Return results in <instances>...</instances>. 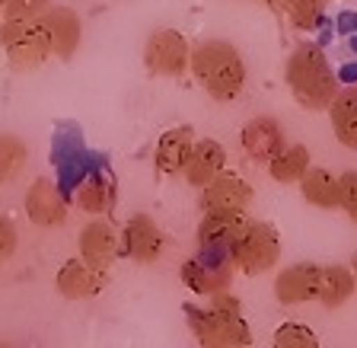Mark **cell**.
I'll return each mask as SVG.
<instances>
[{
    "mask_svg": "<svg viewBox=\"0 0 357 348\" xmlns=\"http://www.w3.org/2000/svg\"><path fill=\"white\" fill-rule=\"evenodd\" d=\"M319 278H322V266H316V262H297V266L281 268L275 278L278 304L294 307L316 300L319 297Z\"/></svg>",
    "mask_w": 357,
    "mask_h": 348,
    "instance_id": "9c48e42d",
    "label": "cell"
},
{
    "mask_svg": "<svg viewBox=\"0 0 357 348\" xmlns=\"http://www.w3.org/2000/svg\"><path fill=\"white\" fill-rule=\"evenodd\" d=\"M284 77L300 106L306 112H322L338 96V77L328 67V58L319 45H300L284 64Z\"/></svg>",
    "mask_w": 357,
    "mask_h": 348,
    "instance_id": "6da1fadb",
    "label": "cell"
},
{
    "mask_svg": "<svg viewBox=\"0 0 357 348\" xmlns=\"http://www.w3.org/2000/svg\"><path fill=\"white\" fill-rule=\"evenodd\" d=\"M328 122H332L338 144L357 150V87L338 89V96L328 106Z\"/></svg>",
    "mask_w": 357,
    "mask_h": 348,
    "instance_id": "ffe728a7",
    "label": "cell"
},
{
    "mask_svg": "<svg viewBox=\"0 0 357 348\" xmlns=\"http://www.w3.org/2000/svg\"><path fill=\"white\" fill-rule=\"evenodd\" d=\"M275 345L278 348H316L319 345V335L312 333L303 323H284L275 333Z\"/></svg>",
    "mask_w": 357,
    "mask_h": 348,
    "instance_id": "484cf974",
    "label": "cell"
},
{
    "mask_svg": "<svg viewBox=\"0 0 357 348\" xmlns=\"http://www.w3.org/2000/svg\"><path fill=\"white\" fill-rule=\"evenodd\" d=\"M163 249H166V237H163V230H160V224L150 215H134L125 224V230H121V252L131 256L134 262L150 266V262L160 259Z\"/></svg>",
    "mask_w": 357,
    "mask_h": 348,
    "instance_id": "ba28073f",
    "label": "cell"
},
{
    "mask_svg": "<svg viewBox=\"0 0 357 348\" xmlns=\"http://www.w3.org/2000/svg\"><path fill=\"white\" fill-rule=\"evenodd\" d=\"M121 252V237L112 230V224L105 221H93L80 230V256L96 268H105L115 262V256Z\"/></svg>",
    "mask_w": 357,
    "mask_h": 348,
    "instance_id": "e0dca14e",
    "label": "cell"
},
{
    "mask_svg": "<svg viewBox=\"0 0 357 348\" xmlns=\"http://www.w3.org/2000/svg\"><path fill=\"white\" fill-rule=\"evenodd\" d=\"M268 3H275V0H268Z\"/></svg>",
    "mask_w": 357,
    "mask_h": 348,
    "instance_id": "d6a6232c",
    "label": "cell"
},
{
    "mask_svg": "<svg viewBox=\"0 0 357 348\" xmlns=\"http://www.w3.org/2000/svg\"><path fill=\"white\" fill-rule=\"evenodd\" d=\"M342 208L344 215L357 224V170L342 173Z\"/></svg>",
    "mask_w": 357,
    "mask_h": 348,
    "instance_id": "83f0119b",
    "label": "cell"
},
{
    "mask_svg": "<svg viewBox=\"0 0 357 348\" xmlns=\"http://www.w3.org/2000/svg\"><path fill=\"white\" fill-rule=\"evenodd\" d=\"M351 268H354V278H357V256H354V262H351Z\"/></svg>",
    "mask_w": 357,
    "mask_h": 348,
    "instance_id": "4dcf8cb0",
    "label": "cell"
},
{
    "mask_svg": "<svg viewBox=\"0 0 357 348\" xmlns=\"http://www.w3.org/2000/svg\"><path fill=\"white\" fill-rule=\"evenodd\" d=\"M300 195L306 198V205L322 208V211L342 208V176L322 166H310L306 176L300 179Z\"/></svg>",
    "mask_w": 357,
    "mask_h": 348,
    "instance_id": "d6986e66",
    "label": "cell"
},
{
    "mask_svg": "<svg viewBox=\"0 0 357 348\" xmlns=\"http://www.w3.org/2000/svg\"><path fill=\"white\" fill-rule=\"evenodd\" d=\"M144 64L150 74L160 77H178L192 67V48L185 36L176 29H156L144 45Z\"/></svg>",
    "mask_w": 357,
    "mask_h": 348,
    "instance_id": "52a82bcc",
    "label": "cell"
},
{
    "mask_svg": "<svg viewBox=\"0 0 357 348\" xmlns=\"http://www.w3.org/2000/svg\"><path fill=\"white\" fill-rule=\"evenodd\" d=\"M322 7H326V0H284V10L297 29H316Z\"/></svg>",
    "mask_w": 357,
    "mask_h": 348,
    "instance_id": "d4e9b609",
    "label": "cell"
},
{
    "mask_svg": "<svg viewBox=\"0 0 357 348\" xmlns=\"http://www.w3.org/2000/svg\"><path fill=\"white\" fill-rule=\"evenodd\" d=\"M105 268L89 266L86 259H70L58 268V278H54V288H58L61 297L67 300H86V297L99 294L105 288Z\"/></svg>",
    "mask_w": 357,
    "mask_h": 348,
    "instance_id": "30bf717a",
    "label": "cell"
},
{
    "mask_svg": "<svg viewBox=\"0 0 357 348\" xmlns=\"http://www.w3.org/2000/svg\"><path fill=\"white\" fill-rule=\"evenodd\" d=\"M29 147L16 134H0V182H13L26 170Z\"/></svg>",
    "mask_w": 357,
    "mask_h": 348,
    "instance_id": "cb8c5ba5",
    "label": "cell"
},
{
    "mask_svg": "<svg viewBox=\"0 0 357 348\" xmlns=\"http://www.w3.org/2000/svg\"><path fill=\"white\" fill-rule=\"evenodd\" d=\"M223 166H227V150H223V144L214 141V138H204V141H195V147H192V154H188V164H185V170H182V176H185L188 185L204 189V185H208L214 176H220Z\"/></svg>",
    "mask_w": 357,
    "mask_h": 348,
    "instance_id": "2e32d148",
    "label": "cell"
},
{
    "mask_svg": "<svg viewBox=\"0 0 357 348\" xmlns=\"http://www.w3.org/2000/svg\"><path fill=\"white\" fill-rule=\"evenodd\" d=\"M195 147V131L188 125H178V128H169V131L156 141V150H153V166L160 176H176V173L185 170L188 164V154Z\"/></svg>",
    "mask_w": 357,
    "mask_h": 348,
    "instance_id": "9a60e30c",
    "label": "cell"
},
{
    "mask_svg": "<svg viewBox=\"0 0 357 348\" xmlns=\"http://www.w3.org/2000/svg\"><path fill=\"white\" fill-rule=\"evenodd\" d=\"M208 307H214V310H220V313H230V317H243V304H239L233 294H227V291L211 294L208 297Z\"/></svg>",
    "mask_w": 357,
    "mask_h": 348,
    "instance_id": "f546056e",
    "label": "cell"
},
{
    "mask_svg": "<svg viewBox=\"0 0 357 348\" xmlns=\"http://www.w3.org/2000/svg\"><path fill=\"white\" fill-rule=\"evenodd\" d=\"M306 170H310V150H306L303 144H284V147L268 160V173L281 185L300 182V179L306 176Z\"/></svg>",
    "mask_w": 357,
    "mask_h": 348,
    "instance_id": "44dd1931",
    "label": "cell"
},
{
    "mask_svg": "<svg viewBox=\"0 0 357 348\" xmlns=\"http://www.w3.org/2000/svg\"><path fill=\"white\" fill-rule=\"evenodd\" d=\"M230 259L236 266V272L249 275V278L275 268L278 259H281V237H278V230L265 221H249L243 233L233 240Z\"/></svg>",
    "mask_w": 357,
    "mask_h": 348,
    "instance_id": "277c9868",
    "label": "cell"
},
{
    "mask_svg": "<svg viewBox=\"0 0 357 348\" xmlns=\"http://www.w3.org/2000/svg\"><path fill=\"white\" fill-rule=\"evenodd\" d=\"M252 195V185L245 179L233 176V173H220L201 189V208L204 211H245Z\"/></svg>",
    "mask_w": 357,
    "mask_h": 348,
    "instance_id": "7c38bea8",
    "label": "cell"
},
{
    "mask_svg": "<svg viewBox=\"0 0 357 348\" xmlns=\"http://www.w3.org/2000/svg\"><path fill=\"white\" fill-rule=\"evenodd\" d=\"M249 224L245 211H204L198 224V246L204 249H230Z\"/></svg>",
    "mask_w": 357,
    "mask_h": 348,
    "instance_id": "5bb4252c",
    "label": "cell"
},
{
    "mask_svg": "<svg viewBox=\"0 0 357 348\" xmlns=\"http://www.w3.org/2000/svg\"><path fill=\"white\" fill-rule=\"evenodd\" d=\"M233 272H236V266H233V259H230V249H204V246H201L198 256L182 266V282H185V288H192L195 294L211 297V294H217V291L230 288Z\"/></svg>",
    "mask_w": 357,
    "mask_h": 348,
    "instance_id": "5b68a950",
    "label": "cell"
},
{
    "mask_svg": "<svg viewBox=\"0 0 357 348\" xmlns=\"http://www.w3.org/2000/svg\"><path fill=\"white\" fill-rule=\"evenodd\" d=\"M26 217L36 227H58L67 217V198L52 179H36L26 192Z\"/></svg>",
    "mask_w": 357,
    "mask_h": 348,
    "instance_id": "8fae6325",
    "label": "cell"
},
{
    "mask_svg": "<svg viewBox=\"0 0 357 348\" xmlns=\"http://www.w3.org/2000/svg\"><path fill=\"white\" fill-rule=\"evenodd\" d=\"M192 74L204 93L220 103H230L245 87L243 55L230 42H204L192 52Z\"/></svg>",
    "mask_w": 357,
    "mask_h": 348,
    "instance_id": "7a4b0ae2",
    "label": "cell"
},
{
    "mask_svg": "<svg viewBox=\"0 0 357 348\" xmlns=\"http://www.w3.org/2000/svg\"><path fill=\"white\" fill-rule=\"evenodd\" d=\"M48 7H52V0H7L3 20H38Z\"/></svg>",
    "mask_w": 357,
    "mask_h": 348,
    "instance_id": "4316f807",
    "label": "cell"
},
{
    "mask_svg": "<svg viewBox=\"0 0 357 348\" xmlns=\"http://www.w3.org/2000/svg\"><path fill=\"white\" fill-rule=\"evenodd\" d=\"M185 317L201 345H249L252 342L249 323L243 317H230L214 307H188Z\"/></svg>",
    "mask_w": 357,
    "mask_h": 348,
    "instance_id": "8992f818",
    "label": "cell"
},
{
    "mask_svg": "<svg viewBox=\"0 0 357 348\" xmlns=\"http://www.w3.org/2000/svg\"><path fill=\"white\" fill-rule=\"evenodd\" d=\"M42 26L52 38V52L58 55L61 61H70L77 55V45L83 38V26H80V16L74 13L70 7H48L42 16Z\"/></svg>",
    "mask_w": 357,
    "mask_h": 348,
    "instance_id": "4fadbf2b",
    "label": "cell"
},
{
    "mask_svg": "<svg viewBox=\"0 0 357 348\" xmlns=\"http://www.w3.org/2000/svg\"><path fill=\"white\" fill-rule=\"evenodd\" d=\"M239 144H243V150L249 154V160H255V164H268V160L284 147V131L275 119L261 115V119H252L243 128Z\"/></svg>",
    "mask_w": 357,
    "mask_h": 348,
    "instance_id": "ac0fdd59",
    "label": "cell"
},
{
    "mask_svg": "<svg viewBox=\"0 0 357 348\" xmlns=\"http://www.w3.org/2000/svg\"><path fill=\"white\" fill-rule=\"evenodd\" d=\"M357 288L354 268L351 266H322V278H319V297L326 307H342L344 300H351Z\"/></svg>",
    "mask_w": 357,
    "mask_h": 348,
    "instance_id": "7402d4cb",
    "label": "cell"
},
{
    "mask_svg": "<svg viewBox=\"0 0 357 348\" xmlns=\"http://www.w3.org/2000/svg\"><path fill=\"white\" fill-rule=\"evenodd\" d=\"M115 198H119V189L105 173H96L89 176L86 182L77 189V205L86 211V215H105L115 208Z\"/></svg>",
    "mask_w": 357,
    "mask_h": 348,
    "instance_id": "603a6c76",
    "label": "cell"
},
{
    "mask_svg": "<svg viewBox=\"0 0 357 348\" xmlns=\"http://www.w3.org/2000/svg\"><path fill=\"white\" fill-rule=\"evenodd\" d=\"M16 252V227L10 217H0V262H7Z\"/></svg>",
    "mask_w": 357,
    "mask_h": 348,
    "instance_id": "f1b7e54d",
    "label": "cell"
},
{
    "mask_svg": "<svg viewBox=\"0 0 357 348\" xmlns=\"http://www.w3.org/2000/svg\"><path fill=\"white\" fill-rule=\"evenodd\" d=\"M3 7H7V0H0V16H3Z\"/></svg>",
    "mask_w": 357,
    "mask_h": 348,
    "instance_id": "1f68e13d",
    "label": "cell"
},
{
    "mask_svg": "<svg viewBox=\"0 0 357 348\" xmlns=\"http://www.w3.org/2000/svg\"><path fill=\"white\" fill-rule=\"evenodd\" d=\"M0 45L7 52L10 67L22 74L42 67L48 55H54L42 20H3L0 22Z\"/></svg>",
    "mask_w": 357,
    "mask_h": 348,
    "instance_id": "3957f363",
    "label": "cell"
}]
</instances>
